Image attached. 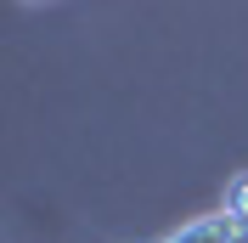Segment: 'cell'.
Segmentation results:
<instances>
[{"label": "cell", "mask_w": 248, "mask_h": 243, "mask_svg": "<svg viewBox=\"0 0 248 243\" xmlns=\"http://www.w3.org/2000/svg\"><path fill=\"white\" fill-rule=\"evenodd\" d=\"M158 243H248V232L220 209V215H203V221H192V226L170 232V238H158Z\"/></svg>", "instance_id": "6da1fadb"}, {"label": "cell", "mask_w": 248, "mask_h": 243, "mask_svg": "<svg viewBox=\"0 0 248 243\" xmlns=\"http://www.w3.org/2000/svg\"><path fill=\"white\" fill-rule=\"evenodd\" d=\"M226 215H232L237 226L248 232V175H237V181L226 187Z\"/></svg>", "instance_id": "7a4b0ae2"}]
</instances>
